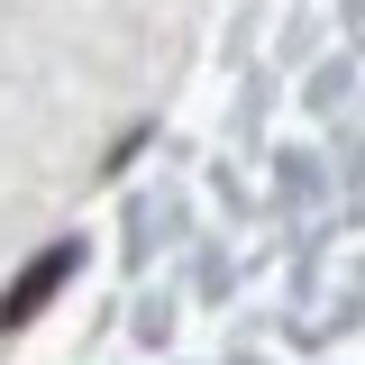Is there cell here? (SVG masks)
I'll return each instance as SVG.
<instances>
[{
    "mask_svg": "<svg viewBox=\"0 0 365 365\" xmlns=\"http://www.w3.org/2000/svg\"><path fill=\"white\" fill-rule=\"evenodd\" d=\"M73 265H83V247H73V237H55V247H37V256L19 265V283L0 292V338H19V329H28V319H37L46 302L64 292V274H73Z\"/></svg>",
    "mask_w": 365,
    "mask_h": 365,
    "instance_id": "cell-1",
    "label": "cell"
}]
</instances>
